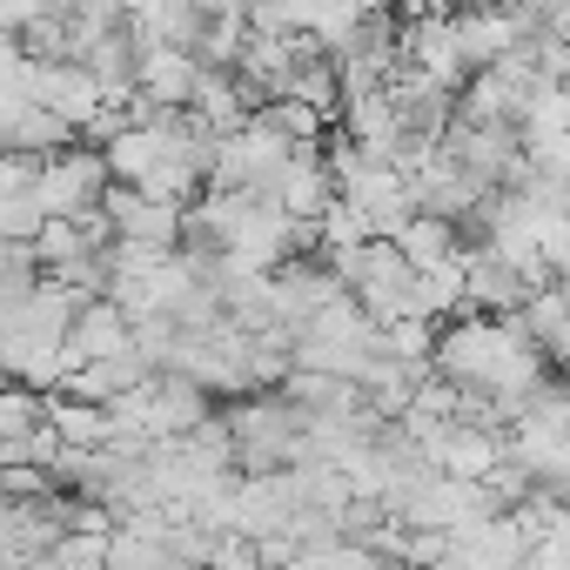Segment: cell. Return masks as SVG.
<instances>
[{
	"label": "cell",
	"mask_w": 570,
	"mask_h": 570,
	"mask_svg": "<svg viewBox=\"0 0 570 570\" xmlns=\"http://www.w3.org/2000/svg\"><path fill=\"white\" fill-rule=\"evenodd\" d=\"M101 188H108V161H101V148L81 141V135H75L68 148L41 155V168H35V202H41V215H81V208L101 202Z\"/></svg>",
	"instance_id": "6da1fadb"
},
{
	"label": "cell",
	"mask_w": 570,
	"mask_h": 570,
	"mask_svg": "<svg viewBox=\"0 0 570 570\" xmlns=\"http://www.w3.org/2000/svg\"><path fill=\"white\" fill-rule=\"evenodd\" d=\"M181 208H188V202L141 195L135 181H108V188H101V215H108V228H115V235H128V242L175 248V242H181Z\"/></svg>",
	"instance_id": "7a4b0ae2"
},
{
	"label": "cell",
	"mask_w": 570,
	"mask_h": 570,
	"mask_svg": "<svg viewBox=\"0 0 570 570\" xmlns=\"http://www.w3.org/2000/svg\"><path fill=\"white\" fill-rule=\"evenodd\" d=\"M450 41H456L463 75H470V68H490L497 55L523 48V28L510 14V0H490V8H450Z\"/></svg>",
	"instance_id": "3957f363"
},
{
	"label": "cell",
	"mask_w": 570,
	"mask_h": 570,
	"mask_svg": "<svg viewBox=\"0 0 570 570\" xmlns=\"http://www.w3.org/2000/svg\"><path fill=\"white\" fill-rule=\"evenodd\" d=\"M195 75H202L195 48H175V41H141L135 48V95L155 101V108H188Z\"/></svg>",
	"instance_id": "277c9868"
},
{
	"label": "cell",
	"mask_w": 570,
	"mask_h": 570,
	"mask_svg": "<svg viewBox=\"0 0 570 570\" xmlns=\"http://www.w3.org/2000/svg\"><path fill=\"white\" fill-rule=\"evenodd\" d=\"M523 296H530V282H523L490 242H463V303H470V309H483V316H510Z\"/></svg>",
	"instance_id": "5b68a950"
},
{
	"label": "cell",
	"mask_w": 570,
	"mask_h": 570,
	"mask_svg": "<svg viewBox=\"0 0 570 570\" xmlns=\"http://www.w3.org/2000/svg\"><path fill=\"white\" fill-rule=\"evenodd\" d=\"M128 309L121 303H108V296H81V309H75V323H68V356L75 363H88V356H121V350H135L128 343Z\"/></svg>",
	"instance_id": "8992f818"
},
{
	"label": "cell",
	"mask_w": 570,
	"mask_h": 570,
	"mask_svg": "<svg viewBox=\"0 0 570 570\" xmlns=\"http://www.w3.org/2000/svg\"><path fill=\"white\" fill-rule=\"evenodd\" d=\"M510 316H517V330L563 370V350H570V296H563V282H537V289H530Z\"/></svg>",
	"instance_id": "52a82bcc"
},
{
	"label": "cell",
	"mask_w": 570,
	"mask_h": 570,
	"mask_svg": "<svg viewBox=\"0 0 570 570\" xmlns=\"http://www.w3.org/2000/svg\"><path fill=\"white\" fill-rule=\"evenodd\" d=\"M101 161H108V181H141L155 161H161V128L155 121H121L108 141H95Z\"/></svg>",
	"instance_id": "ba28073f"
},
{
	"label": "cell",
	"mask_w": 570,
	"mask_h": 570,
	"mask_svg": "<svg viewBox=\"0 0 570 570\" xmlns=\"http://www.w3.org/2000/svg\"><path fill=\"white\" fill-rule=\"evenodd\" d=\"M390 242L410 255V268H430V262H443V255H456V248H463V228H456V222H443V215H430V208H410V215L390 228Z\"/></svg>",
	"instance_id": "9c48e42d"
},
{
	"label": "cell",
	"mask_w": 570,
	"mask_h": 570,
	"mask_svg": "<svg viewBox=\"0 0 570 570\" xmlns=\"http://www.w3.org/2000/svg\"><path fill=\"white\" fill-rule=\"evenodd\" d=\"M41 423L61 443H108V403L68 396V390H41Z\"/></svg>",
	"instance_id": "30bf717a"
},
{
	"label": "cell",
	"mask_w": 570,
	"mask_h": 570,
	"mask_svg": "<svg viewBox=\"0 0 570 570\" xmlns=\"http://www.w3.org/2000/svg\"><path fill=\"white\" fill-rule=\"evenodd\" d=\"M75 141V128L55 115V108H41V101H21L14 115H8V128H0V148H28V155H55V148H68Z\"/></svg>",
	"instance_id": "8fae6325"
},
{
	"label": "cell",
	"mask_w": 570,
	"mask_h": 570,
	"mask_svg": "<svg viewBox=\"0 0 570 570\" xmlns=\"http://www.w3.org/2000/svg\"><path fill=\"white\" fill-rule=\"evenodd\" d=\"M255 121H268L282 141H316L330 121L309 108V101H296V95H268V101H255Z\"/></svg>",
	"instance_id": "7c38bea8"
}]
</instances>
